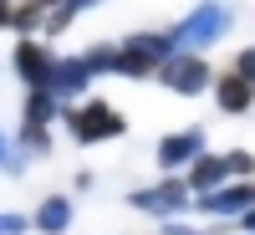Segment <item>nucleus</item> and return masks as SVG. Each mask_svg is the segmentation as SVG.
I'll return each instance as SVG.
<instances>
[{"instance_id": "18", "label": "nucleus", "mask_w": 255, "mask_h": 235, "mask_svg": "<svg viewBox=\"0 0 255 235\" xmlns=\"http://www.w3.org/2000/svg\"><path fill=\"white\" fill-rule=\"evenodd\" d=\"M235 72H240V77L250 82V87H255V46H245V51H240V61H235Z\"/></svg>"}, {"instance_id": "17", "label": "nucleus", "mask_w": 255, "mask_h": 235, "mask_svg": "<svg viewBox=\"0 0 255 235\" xmlns=\"http://www.w3.org/2000/svg\"><path fill=\"white\" fill-rule=\"evenodd\" d=\"M36 20H41V5H20L15 10V31H36Z\"/></svg>"}, {"instance_id": "8", "label": "nucleus", "mask_w": 255, "mask_h": 235, "mask_svg": "<svg viewBox=\"0 0 255 235\" xmlns=\"http://www.w3.org/2000/svg\"><path fill=\"white\" fill-rule=\"evenodd\" d=\"M250 205H255V184H225L199 200V210H209V215H245Z\"/></svg>"}, {"instance_id": "4", "label": "nucleus", "mask_w": 255, "mask_h": 235, "mask_svg": "<svg viewBox=\"0 0 255 235\" xmlns=\"http://www.w3.org/2000/svg\"><path fill=\"white\" fill-rule=\"evenodd\" d=\"M128 205L168 220L179 205H189V179H163V184H153V189H133V195H128Z\"/></svg>"}, {"instance_id": "14", "label": "nucleus", "mask_w": 255, "mask_h": 235, "mask_svg": "<svg viewBox=\"0 0 255 235\" xmlns=\"http://www.w3.org/2000/svg\"><path fill=\"white\" fill-rule=\"evenodd\" d=\"M82 61H87V72H118V46H87L82 51Z\"/></svg>"}, {"instance_id": "7", "label": "nucleus", "mask_w": 255, "mask_h": 235, "mask_svg": "<svg viewBox=\"0 0 255 235\" xmlns=\"http://www.w3.org/2000/svg\"><path fill=\"white\" fill-rule=\"evenodd\" d=\"M204 159V128H189V133H168L158 143V169H184V164H199Z\"/></svg>"}, {"instance_id": "9", "label": "nucleus", "mask_w": 255, "mask_h": 235, "mask_svg": "<svg viewBox=\"0 0 255 235\" xmlns=\"http://www.w3.org/2000/svg\"><path fill=\"white\" fill-rule=\"evenodd\" d=\"M72 215H77V205H72L67 195H46V200L36 205V215H31V225H36L41 235H61V230L72 225Z\"/></svg>"}, {"instance_id": "13", "label": "nucleus", "mask_w": 255, "mask_h": 235, "mask_svg": "<svg viewBox=\"0 0 255 235\" xmlns=\"http://www.w3.org/2000/svg\"><path fill=\"white\" fill-rule=\"evenodd\" d=\"M56 118V92H31V102H26V123L31 128H46Z\"/></svg>"}, {"instance_id": "3", "label": "nucleus", "mask_w": 255, "mask_h": 235, "mask_svg": "<svg viewBox=\"0 0 255 235\" xmlns=\"http://www.w3.org/2000/svg\"><path fill=\"white\" fill-rule=\"evenodd\" d=\"M168 56H179L174 46V36H133V41H123L118 46V72L123 77H148V72H158Z\"/></svg>"}, {"instance_id": "15", "label": "nucleus", "mask_w": 255, "mask_h": 235, "mask_svg": "<svg viewBox=\"0 0 255 235\" xmlns=\"http://www.w3.org/2000/svg\"><path fill=\"white\" fill-rule=\"evenodd\" d=\"M77 20V5H56V10H46V31H67Z\"/></svg>"}, {"instance_id": "21", "label": "nucleus", "mask_w": 255, "mask_h": 235, "mask_svg": "<svg viewBox=\"0 0 255 235\" xmlns=\"http://www.w3.org/2000/svg\"><path fill=\"white\" fill-rule=\"evenodd\" d=\"M0 159H5V138H0Z\"/></svg>"}, {"instance_id": "12", "label": "nucleus", "mask_w": 255, "mask_h": 235, "mask_svg": "<svg viewBox=\"0 0 255 235\" xmlns=\"http://www.w3.org/2000/svg\"><path fill=\"white\" fill-rule=\"evenodd\" d=\"M87 82H92L87 61H82V56H67V61H56V72H51V92H56V97H77Z\"/></svg>"}, {"instance_id": "19", "label": "nucleus", "mask_w": 255, "mask_h": 235, "mask_svg": "<svg viewBox=\"0 0 255 235\" xmlns=\"http://www.w3.org/2000/svg\"><path fill=\"white\" fill-rule=\"evenodd\" d=\"M0 26H15V10H10V0H0Z\"/></svg>"}, {"instance_id": "10", "label": "nucleus", "mask_w": 255, "mask_h": 235, "mask_svg": "<svg viewBox=\"0 0 255 235\" xmlns=\"http://www.w3.org/2000/svg\"><path fill=\"white\" fill-rule=\"evenodd\" d=\"M215 102H220V113H250V102H255V87L240 77V72H230L215 82Z\"/></svg>"}, {"instance_id": "6", "label": "nucleus", "mask_w": 255, "mask_h": 235, "mask_svg": "<svg viewBox=\"0 0 255 235\" xmlns=\"http://www.w3.org/2000/svg\"><path fill=\"white\" fill-rule=\"evenodd\" d=\"M15 72L31 82V92H51V72H56V56L36 41H20L15 46Z\"/></svg>"}, {"instance_id": "20", "label": "nucleus", "mask_w": 255, "mask_h": 235, "mask_svg": "<svg viewBox=\"0 0 255 235\" xmlns=\"http://www.w3.org/2000/svg\"><path fill=\"white\" fill-rule=\"evenodd\" d=\"M240 225H245V230L255 235V205H250V210H245V215H240Z\"/></svg>"}, {"instance_id": "1", "label": "nucleus", "mask_w": 255, "mask_h": 235, "mask_svg": "<svg viewBox=\"0 0 255 235\" xmlns=\"http://www.w3.org/2000/svg\"><path fill=\"white\" fill-rule=\"evenodd\" d=\"M61 113H67V128H72L77 143H108V138H123L128 133V118L118 108H108L102 97L82 102V108H61Z\"/></svg>"}, {"instance_id": "2", "label": "nucleus", "mask_w": 255, "mask_h": 235, "mask_svg": "<svg viewBox=\"0 0 255 235\" xmlns=\"http://www.w3.org/2000/svg\"><path fill=\"white\" fill-rule=\"evenodd\" d=\"M230 15L225 5H215V0H204V5H194L179 26H174V46L179 51H199V46H209V41H220L225 31H230Z\"/></svg>"}, {"instance_id": "11", "label": "nucleus", "mask_w": 255, "mask_h": 235, "mask_svg": "<svg viewBox=\"0 0 255 235\" xmlns=\"http://www.w3.org/2000/svg\"><path fill=\"white\" fill-rule=\"evenodd\" d=\"M230 179V169H225V154H204L194 169H189V189L204 200V195H215V189Z\"/></svg>"}, {"instance_id": "5", "label": "nucleus", "mask_w": 255, "mask_h": 235, "mask_svg": "<svg viewBox=\"0 0 255 235\" xmlns=\"http://www.w3.org/2000/svg\"><path fill=\"white\" fill-rule=\"evenodd\" d=\"M158 77H163V87H174V92H199V87H209V67H204V56H189V51L168 56L163 67H158Z\"/></svg>"}, {"instance_id": "16", "label": "nucleus", "mask_w": 255, "mask_h": 235, "mask_svg": "<svg viewBox=\"0 0 255 235\" xmlns=\"http://www.w3.org/2000/svg\"><path fill=\"white\" fill-rule=\"evenodd\" d=\"M225 169L230 174H255V159L245 154V148H235V154H225Z\"/></svg>"}]
</instances>
